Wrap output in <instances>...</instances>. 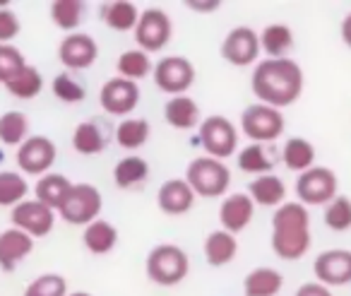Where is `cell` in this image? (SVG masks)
Listing matches in <instances>:
<instances>
[{
	"mask_svg": "<svg viewBox=\"0 0 351 296\" xmlns=\"http://www.w3.org/2000/svg\"><path fill=\"white\" fill-rule=\"evenodd\" d=\"M282 161L289 171L303 174L315 166V147L306 137H289L282 147Z\"/></svg>",
	"mask_w": 351,
	"mask_h": 296,
	"instance_id": "29",
	"label": "cell"
},
{
	"mask_svg": "<svg viewBox=\"0 0 351 296\" xmlns=\"http://www.w3.org/2000/svg\"><path fill=\"white\" fill-rule=\"evenodd\" d=\"M186 183L197 198H224L231 185V171L224 161L212 157H195L186 169Z\"/></svg>",
	"mask_w": 351,
	"mask_h": 296,
	"instance_id": "4",
	"label": "cell"
},
{
	"mask_svg": "<svg viewBox=\"0 0 351 296\" xmlns=\"http://www.w3.org/2000/svg\"><path fill=\"white\" fill-rule=\"evenodd\" d=\"M68 296H92L89 291H73V294H68Z\"/></svg>",
	"mask_w": 351,
	"mask_h": 296,
	"instance_id": "46",
	"label": "cell"
},
{
	"mask_svg": "<svg viewBox=\"0 0 351 296\" xmlns=\"http://www.w3.org/2000/svg\"><path fill=\"white\" fill-rule=\"evenodd\" d=\"M260 56V39L253 27H234L221 41V58L236 68H248L258 63Z\"/></svg>",
	"mask_w": 351,
	"mask_h": 296,
	"instance_id": "12",
	"label": "cell"
},
{
	"mask_svg": "<svg viewBox=\"0 0 351 296\" xmlns=\"http://www.w3.org/2000/svg\"><path fill=\"white\" fill-rule=\"evenodd\" d=\"M164 118L173 130H193L200 128V106L193 97L181 94V97H171L164 104Z\"/></svg>",
	"mask_w": 351,
	"mask_h": 296,
	"instance_id": "20",
	"label": "cell"
},
{
	"mask_svg": "<svg viewBox=\"0 0 351 296\" xmlns=\"http://www.w3.org/2000/svg\"><path fill=\"white\" fill-rule=\"evenodd\" d=\"M29 193V183L17 171H0V207H15Z\"/></svg>",
	"mask_w": 351,
	"mask_h": 296,
	"instance_id": "37",
	"label": "cell"
},
{
	"mask_svg": "<svg viewBox=\"0 0 351 296\" xmlns=\"http://www.w3.org/2000/svg\"><path fill=\"white\" fill-rule=\"evenodd\" d=\"M303 84H306L303 70L293 58L258 60L253 75H250V89H253L255 99L265 106L279 109V111L301 99Z\"/></svg>",
	"mask_w": 351,
	"mask_h": 296,
	"instance_id": "1",
	"label": "cell"
},
{
	"mask_svg": "<svg viewBox=\"0 0 351 296\" xmlns=\"http://www.w3.org/2000/svg\"><path fill=\"white\" fill-rule=\"evenodd\" d=\"M239 169L245 171V174L265 176V174H272L274 161H272V157L267 155L265 145L250 142V145H245L243 150L239 152Z\"/></svg>",
	"mask_w": 351,
	"mask_h": 296,
	"instance_id": "35",
	"label": "cell"
},
{
	"mask_svg": "<svg viewBox=\"0 0 351 296\" xmlns=\"http://www.w3.org/2000/svg\"><path fill=\"white\" fill-rule=\"evenodd\" d=\"M147 277L159 286L181 284L191 272V258L176 243H159L149 251L145 262Z\"/></svg>",
	"mask_w": 351,
	"mask_h": 296,
	"instance_id": "3",
	"label": "cell"
},
{
	"mask_svg": "<svg viewBox=\"0 0 351 296\" xmlns=\"http://www.w3.org/2000/svg\"><path fill=\"white\" fill-rule=\"evenodd\" d=\"M116 70H118V78L137 82V80L147 78V75L154 70V63L149 60V54H145V51H140V49H130L118 56Z\"/></svg>",
	"mask_w": 351,
	"mask_h": 296,
	"instance_id": "32",
	"label": "cell"
},
{
	"mask_svg": "<svg viewBox=\"0 0 351 296\" xmlns=\"http://www.w3.org/2000/svg\"><path fill=\"white\" fill-rule=\"evenodd\" d=\"M5 89L17 99H34V97H39L41 89H44V78H41V73L34 65L27 63V68L22 70V73H17L15 78L5 84Z\"/></svg>",
	"mask_w": 351,
	"mask_h": 296,
	"instance_id": "36",
	"label": "cell"
},
{
	"mask_svg": "<svg viewBox=\"0 0 351 296\" xmlns=\"http://www.w3.org/2000/svg\"><path fill=\"white\" fill-rule=\"evenodd\" d=\"M56 142L46 135H29L20 147H17V166L27 176H44L56 164Z\"/></svg>",
	"mask_w": 351,
	"mask_h": 296,
	"instance_id": "11",
	"label": "cell"
},
{
	"mask_svg": "<svg viewBox=\"0 0 351 296\" xmlns=\"http://www.w3.org/2000/svg\"><path fill=\"white\" fill-rule=\"evenodd\" d=\"M284 277L274 267H255L243 277V296H279Z\"/></svg>",
	"mask_w": 351,
	"mask_h": 296,
	"instance_id": "27",
	"label": "cell"
},
{
	"mask_svg": "<svg viewBox=\"0 0 351 296\" xmlns=\"http://www.w3.org/2000/svg\"><path fill=\"white\" fill-rule=\"evenodd\" d=\"M339 179L327 166H313V169L298 174L296 181V198L303 207H325L327 203L337 198Z\"/></svg>",
	"mask_w": 351,
	"mask_h": 296,
	"instance_id": "5",
	"label": "cell"
},
{
	"mask_svg": "<svg viewBox=\"0 0 351 296\" xmlns=\"http://www.w3.org/2000/svg\"><path fill=\"white\" fill-rule=\"evenodd\" d=\"M284 116L279 109L265 106V104H250L243 113H241V133L248 137L250 142L258 145H267L282 137L284 133Z\"/></svg>",
	"mask_w": 351,
	"mask_h": 296,
	"instance_id": "7",
	"label": "cell"
},
{
	"mask_svg": "<svg viewBox=\"0 0 351 296\" xmlns=\"http://www.w3.org/2000/svg\"><path fill=\"white\" fill-rule=\"evenodd\" d=\"M68 282L58 272H46L32 280L25 289V296H68Z\"/></svg>",
	"mask_w": 351,
	"mask_h": 296,
	"instance_id": "38",
	"label": "cell"
},
{
	"mask_svg": "<svg viewBox=\"0 0 351 296\" xmlns=\"http://www.w3.org/2000/svg\"><path fill=\"white\" fill-rule=\"evenodd\" d=\"M132 34H135L140 51L156 54V51L169 46L171 36H173V22H171L169 12H164L161 8H147L140 12V20H137Z\"/></svg>",
	"mask_w": 351,
	"mask_h": 296,
	"instance_id": "9",
	"label": "cell"
},
{
	"mask_svg": "<svg viewBox=\"0 0 351 296\" xmlns=\"http://www.w3.org/2000/svg\"><path fill=\"white\" fill-rule=\"evenodd\" d=\"M99 15L106 22L108 30L132 32L137 27V20H140V8L132 0H111V3H101Z\"/></svg>",
	"mask_w": 351,
	"mask_h": 296,
	"instance_id": "24",
	"label": "cell"
},
{
	"mask_svg": "<svg viewBox=\"0 0 351 296\" xmlns=\"http://www.w3.org/2000/svg\"><path fill=\"white\" fill-rule=\"evenodd\" d=\"M296 296H332V289L320 282H306L296 289Z\"/></svg>",
	"mask_w": 351,
	"mask_h": 296,
	"instance_id": "43",
	"label": "cell"
},
{
	"mask_svg": "<svg viewBox=\"0 0 351 296\" xmlns=\"http://www.w3.org/2000/svg\"><path fill=\"white\" fill-rule=\"evenodd\" d=\"M12 227L25 231L32 238H44L53 231L56 224V212L46 205H41L39 200H22L20 205H15L10 212Z\"/></svg>",
	"mask_w": 351,
	"mask_h": 296,
	"instance_id": "13",
	"label": "cell"
},
{
	"mask_svg": "<svg viewBox=\"0 0 351 296\" xmlns=\"http://www.w3.org/2000/svg\"><path fill=\"white\" fill-rule=\"evenodd\" d=\"M149 176V164H147L145 157L140 155H128L113 166V181H116L118 188L130 190L142 185Z\"/></svg>",
	"mask_w": 351,
	"mask_h": 296,
	"instance_id": "30",
	"label": "cell"
},
{
	"mask_svg": "<svg viewBox=\"0 0 351 296\" xmlns=\"http://www.w3.org/2000/svg\"><path fill=\"white\" fill-rule=\"evenodd\" d=\"M87 12V5L82 0H53L51 3V20L58 30L63 32H77V27L82 25V17Z\"/></svg>",
	"mask_w": 351,
	"mask_h": 296,
	"instance_id": "33",
	"label": "cell"
},
{
	"mask_svg": "<svg viewBox=\"0 0 351 296\" xmlns=\"http://www.w3.org/2000/svg\"><path fill=\"white\" fill-rule=\"evenodd\" d=\"M248 195L255 205L260 207H274L287 203V183L279 179L277 174H265L255 176V181H250Z\"/></svg>",
	"mask_w": 351,
	"mask_h": 296,
	"instance_id": "22",
	"label": "cell"
},
{
	"mask_svg": "<svg viewBox=\"0 0 351 296\" xmlns=\"http://www.w3.org/2000/svg\"><path fill=\"white\" fill-rule=\"evenodd\" d=\"M73 147L77 155L92 157V155H101L108 147V130L99 118H89L82 121L73 133Z\"/></svg>",
	"mask_w": 351,
	"mask_h": 296,
	"instance_id": "21",
	"label": "cell"
},
{
	"mask_svg": "<svg viewBox=\"0 0 351 296\" xmlns=\"http://www.w3.org/2000/svg\"><path fill=\"white\" fill-rule=\"evenodd\" d=\"M255 214V203L250 200L248 193H231L221 200L219 205V224L224 231L229 234H241Z\"/></svg>",
	"mask_w": 351,
	"mask_h": 296,
	"instance_id": "18",
	"label": "cell"
},
{
	"mask_svg": "<svg viewBox=\"0 0 351 296\" xmlns=\"http://www.w3.org/2000/svg\"><path fill=\"white\" fill-rule=\"evenodd\" d=\"M99 104L104 106V111L111 116H130L140 104V87L137 82L123 78H111L104 82L101 92H99Z\"/></svg>",
	"mask_w": 351,
	"mask_h": 296,
	"instance_id": "15",
	"label": "cell"
},
{
	"mask_svg": "<svg viewBox=\"0 0 351 296\" xmlns=\"http://www.w3.org/2000/svg\"><path fill=\"white\" fill-rule=\"evenodd\" d=\"M58 58L68 70H87L97 63L99 46L94 36L84 34V32H73L60 41Z\"/></svg>",
	"mask_w": 351,
	"mask_h": 296,
	"instance_id": "16",
	"label": "cell"
},
{
	"mask_svg": "<svg viewBox=\"0 0 351 296\" xmlns=\"http://www.w3.org/2000/svg\"><path fill=\"white\" fill-rule=\"evenodd\" d=\"M27 68L22 51L12 44H0V84H8L17 73Z\"/></svg>",
	"mask_w": 351,
	"mask_h": 296,
	"instance_id": "41",
	"label": "cell"
},
{
	"mask_svg": "<svg viewBox=\"0 0 351 296\" xmlns=\"http://www.w3.org/2000/svg\"><path fill=\"white\" fill-rule=\"evenodd\" d=\"M82 243L92 255H106L116 248L118 243V229L108 219H94L82 231Z\"/></svg>",
	"mask_w": 351,
	"mask_h": 296,
	"instance_id": "26",
	"label": "cell"
},
{
	"mask_svg": "<svg viewBox=\"0 0 351 296\" xmlns=\"http://www.w3.org/2000/svg\"><path fill=\"white\" fill-rule=\"evenodd\" d=\"M34 251V238L27 236L25 231L10 227L0 231V267L5 272H12L29 253Z\"/></svg>",
	"mask_w": 351,
	"mask_h": 296,
	"instance_id": "19",
	"label": "cell"
},
{
	"mask_svg": "<svg viewBox=\"0 0 351 296\" xmlns=\"http://www.w3.org/2000/svg\"><path fill=\"white\" fill-rule=\"evenodd\" d=\"M272 251L282 260H301L311 251V212L298 200L284 203L272 217Z\"/></svg>",
	"mask_w": 351,
	"mask_h": 296,
	"instance_id": "2",
	"label": "cell"
},
{
	"mask_svg": "<svg viewBox=\"0 0 351 296\" xmlns=\"http://www.w3.org/2000/svg\"><path fill=\"white\" fill-rule=\"evenodd\" d=\"M197 195L193 193V188L186 183V179H169L166 183H161L159 193H156V205L164 214L169 217H181L188 214L195 207Z\"/></svg>",
	"mask_w": 351,
	"mask_h": 296,
	"instance_id": "17",
	"label": "cell"
},
{
	"mask_svg": "<svg viewBox=\"0 0 351 296\" xmlns=\"http://www.w3.org/2000/svg\"><path fill=\"white\" fill-rule=\"evenodd\" d=\"M70 188H73V181H70L68 176L49 171V174H44L39 181H36V188H34L36 198L34 200H39L41 205H46V207H51L53 212H58L60 205H63L65 198H68Z\"/></svg>",
	"mask_w": 351,
	"mask_h": 296,
	"instance_id": "25",
	"label": "cell"
},
{
	"mask_svg": "<svg viewBox=\"0 0 351 296\" xmlns=\"http://www.w3.org/2000/svg\"><path fill=\"white\" fill-rule=\"evenodd\" d=\"M200 145L207 152V157L212 159H229L236 155V147H239V130L226 116H207L200 123Z\"/></svg>",
	"mask_w": 351,
	"mask_h": 296,
	"instance_id": "8",
	"label": "cell"
},
{
	"mask_svg": "<svg viewBox=\"0 0 351 296\" xmlns=\"http://www.w3.org/2000/svg\"><path fill=\"white\" fill-rule=\"evenodd\" d=\"M104 209V198L97 185L92 183H73L65 203L60 205L58 214L63 222L73 227H87L94 219H99Z\"/></svg>",
	"mask_w": 351,
	"mask_h": 296,
	"instance_id": "6",
	"label": "cell"
},
{
	"mask_svg": "<svg viewBox=\"0 0 351 296\" xmlns=\"http://www.w3.org/2000/svg\"><path fill=\"white\" fill-rule=\"evenodd\" d=\"M325 224L332 231H349L351 229V200L346 195H337L325 205Z\"/></svg>",
	"mask_w": 351,
	"mask_h": 296,
	"instance_id": "39",
	"label": "cell"
},
{
	"mask_svg": "<svg viewBox=\"0 0 351 296\" xmlns=\"http://www.w3.org/2000/svg\"><path fill=\"white\" fill-rule=\"evenodd\" d=\"M341 41L351 49V12L341 20Z\"/></svg>",
	"mask_w": 351,
	"mask_h": 296,
	"instance_id": "45",
	"label": "cell"
},
{
	"mask_svg": "<svg viewBox=\"0 0 351 296\" xmlns=\"http://www.w3.org/2000/svg\"><path fill=\"white\" fill-rule=\"evenodd\" d=\"M258 39H260V51H265L267 58H287V54L296 44V36H293L291 27L282 25V22L267 25L258 34Z\"/></svg>",
	"mask_w": 351,
	"mask_h": 296,
	"instance_id": "28",
	"label": "cell"
},
{
	"mask_svg": "<svg viewBox=\"0 0 351 296\" xmlns=\"http://www.w3.org/2000/svg\"><path fill=\"white\" fill-rule=\"evenodd\" d=\"M20 17L8 8H0V44H12V39L20 36Z\"/></svg>",
	"mask_w": 351,
	"mask_h": 296,
	"instance_id": "42",
	"label": "cell"
},
{
	"mask_svg": "<svg viewBox=\"0 0 351 296\" xmlns=\"http://www.w3.org/2000/svg\"><path fill=\"white\" fill-rule=\"evenodd\" d=\"M152 126L147 118H123L116 126V142L128 152H137L147 145Z\"/></svg>",
	"mask_w": 351,
	"mask_h": 296,
	"instance_id": "31",
	"label": "cell"
},
{
	"mask_svg": "<svg viewBox=\"0 0 351 296\" xmlns=\"http://www.w3.org/2000/svg\"><path fill=\"white\" fill-rule=\"evenodd\" d=\"M154 84L159 92L169 94V97H181L195 82V65L186 58V56H166L159 63H154Z\"/></svg>",
	"mask_w": 351,
	"mask_h": 296,
	"instance_id": "10",
	"label": "cell"
},
{
	"mask_svg": "<svg viewBox=\"0 0 351 296\" xmlns=\"http://www.w3.org/2000/svg\"><path fill=\"white\" fill-rule=\"evenodd\" d=\"M186 5L193 12H215L221 8V0H188Z\"/></svg>",
	"mask_w": 351,
	"mask_h": 296,
	"instance_id": "44",
	"label": "cell"
},
{
	"mask_svg": "<svg viewBox=\"0 0 351 296\" xmlns=\"http://www.w3.org/2000/svg\"><path fill=\"white\" fill-rule=\"evenodd\" d=\"M29 137V118L22 111H5L0 116V142L8 147H20Z\"/></svg>",
	"mask_w": 351,
	"mask_h": 296,
	"instance_id": "34",
	"label": "cell"
},
{
	"mask_svg": "<svg viewBox=\"0 0 351 296\" xmlns=\"http://www.w3.org/2000/svg\"><path fill=\"white\" fill-rule=\"evenodd\" d=\"M315 282L325 286H346L351 284V251L349 248H330L322 251L313 262Z\"/></svg>",
	"mask_w": 351,
	"mask_h": 296,
	"instance_id": "14",
	"label": "cell"
},
{
	"mask_svg": "<svg viewBox=\"0 0 351 296\" xmlns=\"http://www.w3.org/2000/svg\"><path fill=\"white\" fill-rule=\"evenodd\" d=\"M51 89H53V97L63 104H80V102H84V97H87V89L82 87V82L75 80L70 73L56 75Z\"/></svg>",
	"mask_w": 351,
	"mask_h": 296,
	"instance_id": "40",
	"label": "cell"
},
{
	"mask_svg": "<svg viewBox=\"0 0 351 296\" xmlns=\"http://www.w3.org/2000/svg\"><path fill=\"white\" fill-rule=\"evenodd\" d=\"M205 260L207 265L212 267H224L229 262H234V258L239 255V238L234 234L224 231V229H217V231H210L205 238Z\"/></svg>",
	"mask_w": 351,
	"mask_h": 296,
	"instance_id": "23",
	"label": "cell"
}]
</instances>
